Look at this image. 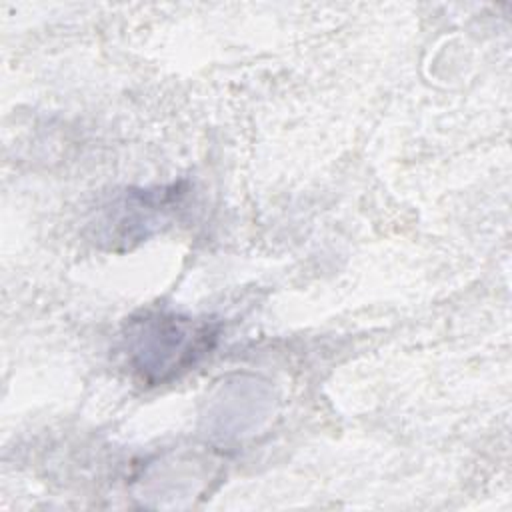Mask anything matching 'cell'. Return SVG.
Listing matches in <instances>:
<instances>
[{"mask_svg":"<svg viewBox=\"0 0 512 512\" xmlns=\"http://www.w3.org/2000/svg\"><path fill=\"white\" fill-rule=\"evenodd\" d=\"M212 340L208 324L174 314H146L128 330L132 364L150 382H164L188 370L210 350Z\"/></svg>","mask_w":512,"mask_h":512,"instance_id":"1","label":"cell"}]
</instances>
